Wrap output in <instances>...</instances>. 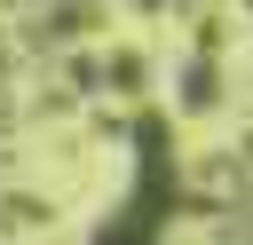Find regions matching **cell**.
Listing matches in <instances>:
<instances>
[{"label": "cell", "mask_w": 253, "mask_h": 245, "mask_svg": "<svg viewBox=\"0 0 253 245\" xmlns=\"http://www.w3.org/2000/svg\"><path fill=\"white\" fill-rule=\"evenodd\" d=\"M158 205H166V166H150V182L134 190V205H126L119 221H103L95 245H158V237H150V229H158Z\"/></svg>", "instance_id": "6da1fadb"}]
</instances>
